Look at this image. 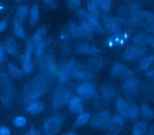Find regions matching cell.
<instances>
[{
	"label": "cell",
	"instance_id": "obj_15",
	"mask_svg": "<svg viewBox=\"0 0 154 135\" xmlns=\"http://www.w3.org/2000/svg\"><path fill=\"white\" fill-rule=\"evenodd\" d=\"M93 72L89 71L87 66L84 67L78 63L71 77L77 80H88L93 77Z\"/></svg>",
	"mask_w": 154,
	"mask_h": 135
},
{
	"label": "cell",
	"instance_id": "obj_42",
	"mask_svg": "<svg viewBox=\"0 0 154 135\" xmlns=\"http://www.w3.org/2000/svg\"><path fill=\"white\" fill-rule=\"evenodd\" d=\"M81 0H66L67 7L70 10H77L79 8Z\"/></svg>",
	"mask_w": 154,
	"mask_h": 135
},
{
	"label": "cell",
	"instance_id": "obj_10",
	"mask_svg": "<svg viewBox=\"0 0 154 135\" xmlns=\"http://www.w3.org/2000/svg\"><path fill=\"white\" fill-rule=\"evenodd\" d=\"M34 50L30 40L26 42L25 52L21 57L22 69L25 73L29 74L34 69V64L32 61V52Z\"/></svg>",
	"mask_w": 154,
	"mask_h": 135
},
{
	"label": "cell",
	"instance_id": "obj_13",
	"mask_svg": "<svg viewBox=\"0 0 154 135\" xmlns=\"http://www.w3.org/2000/svg\"><path fill=\"white\" fill-rule=\"evenodd\" d=\"M76 92L80 97L84 99H89L96 95L94 86L88 81H84L76 86Z\"/></svg>",
	"mask_w": 154,
	"mask_h": 135
},
{
	"label": "cell",
	"instance_id": "obj_28",
	"mask_svg": "<svg viewBox=\"0 0 154 135\" xmlns=\"http://www.w3.org/2000/svg\"><path fill=\"white\" fill-rule=\"evenodd\" d=\"M44 104L38 101L32 102L28 104L26 107V111L31 115H37L44 110Z\"/></svg>",
	"mask_w": 154,
	"mask_h": 135
},
{
	"label": "cell",
	"instance_id": "obj_32",
	"mask_svg": "<svg viewBox=\"0 0 154 135\" xmlns=\"http://www.w3.org/2000/svg\"><path fill=\"white\" fill-rule=\"evenodd\" d=\"M67 28L69 33L71 35L72 37L75 39L82 38V34L79 25H77L75 22L70 21L68 24Z\"/></svg>",
	"mask_w": 154,
	"mask_h": 135
},
{
	"label": "cell",
	"instance_id": "obj_8",
	"mask_svg": "<svg viewBox=\"0 0 154 135\" xmlns=\"http://www.w3.org/2000/svg\"><path fill=\"white\" fill-rule=\"evenodd\" d=\"M110 75L113 78H129L134 77V71L120 62H115L110 69Z\"/></svg>",
	"mask_w": 154,
	"mask_h": 135
},
{
	"label": "cell",
	"instance_id": "obj_33",
	"mask_svg": "<svg viewBox=\"0 0 154 135\" xmlns=\"http://www.w3.org/2000/svg\"><path fill=\"white\" fill-rule=\"evenodd\" d=\"M39 18V8L37 4H33L29 10V21L31 26H35Z\"/></svg>",
	"mask_w": 154,
	"mask_h": 135
},
{
	"label": "cell",
	"instance_id": "obj_18",
	"mask_svg": "<svg viewBox=\"0 0 154 135\" xmlns=\"http://www.w3.org/2000/svg\"><path fill=\"white\" fill-rule=\"evenodd\" d=\"M140 87V81L138 79L131 77L126 79L123 84V90L128 95H133L135 93Z\"/></svg>",
	"mask_w": 154,
	"mask_h": 135
},
{
	"label": "cell",
	"instance_id": "obj_45",
	"mask_svg": "<svg viewBox=\"0 0 154 135\" xmlns=\"http://www.w3.org/2000/svg\"><path fill=\"white\" fill-rule=\"evenodd\" d=\"M5 51L1 44L0 46V62L2 63L3 61L5 60Z\"/></svg>",
	"mask_w": 154,
	"mask_h": 135
},
{
	"label": "cell",
	"instance_id": "obj_37",
	"mask_svg": "<svg viewBox=\"0 0 154 135\" xmlns=\"http://www.w3.org/2000/svg\"><path fill=\"white\" fill-rule=\"evenodd\" d=\"M90 118H91V115L88 113L83 112L81 113L80 115H78V116L77 117V118L76 119L74 122V124H73L74 127L77 128V127H81L82 125L86 124L88 122V121H89Z\"/></svg>",
	"mask_w": 154,
	"mask_h": 135
},
{
	"label": "cell",
	"instance_id": "obj_36",
	"mask_svg": "<svg viewBox=\"0 0 154 135\" xmlns=\"http://www.w3.org/2000/svg\"><path fill=\"white\" fill-rule=\"evenodd\" d=\"M28 7L26 5H21L17 7L14 18L23 22L28 13Z\"/></svg>",
	"mask_w": 154,
	"mask_h": 135
},
{
	"label": "cell",
	"instance_id": "obj_3",
	"mask_svg": "<svg viewBox=\"0 0 154 135\" xmlns=\"http://www.w3.org/2000/svg\"><path fill=\"white\" fill-rule=\"evenodd\" d=\"M0 77L1 102L5 106H9L11 104L14 96L13 85L8 75L4 71L1 70Z\"/></svg>",
	"mask_w": 154,
	"mask_h": 135
},
{
	"label": "cell",
	"instance_id": "obj_30",
	"mask_svg": "<svg viewBox=\"0 0 154 135\" xmlns=\"http://www.w3.org/2000/svg\"><path fill=\"white\" fill-rule=\"evenodd\" d=\"M7 70L9 75L15 79L21 78L24 72L23 71L18 68L15 64L10 61H8L7 63Z\"/></svg>",
	"mask_w": 154,
	"mask_h": 135
},
{
	"label": "cell",
	"instance_id": "obj_17",
	"mask_svg": "<svg viewBox=\"0 0 154 135\" xmlns=\"http://www.w3.org/2000/svg\"><path fill=\"white\" fill-rule=\"evenodd\" d=\"M105 64L106 61L103 58L94 55L88 60L86 66L89 71L94 72L101 70L105 66Z\"/></svg>",
	"mask_w": 154,
	"mask_h": 135
},
{
	"label": "cell",
	"instance_id": "obj_19",
	"mask_svg": "<svg viewBox=\"0 0 154 135\" xmlns=\"http://www.w3.org/2000/svg\"><path fill=\"white\" fill-rule=\"evenodd\" d=\"M5 51L8 54L18 58L19 55V51L18 46L16 40L12 37H7L2 45Z\"/></svg>",
	"mask_w": 154,
	"mask_h": 135
},
{
	"label": "cell",
	"instance_id": "obj_16",
	"mask_svg": "<svg viewBox=\"0 0 154 135\" xmlns=\"http://www.w3.org/2000/svg\"><path fill=\"white\" fill-rule=\"evenodd\" d=\"M125 124L123 118L120 115H114L111 117L107 130L114 133H119L123 128Z\"/></svg>",
	"mask_w": 154,
	"mask_h": 135
},
{
	"label": "cell",
	"instance_id": "obj_39",
	"mask_svg": "<svg viewBox=\"0 0 154 135\" xmlns=\"http://www.w3.org/2000/svg\"><path fill=\"white\" fill-rule=\"evenodd\" d=\"M129 10L125 7H121L117 11V19L120 23L128 21V16H129Z\"/></svg>",
	"mask_w": 154,
	"mask_h": 135
},
{
	"label": "cell",
	"instance_id": "obj_25",
	"mask_svg": "<svg viewBox=\"0 0 154 135\" xmlns=\"http://www.w3.org/2000/svg\"><path fill=\"white\" fill-rule=\"evenodd\" d=\"M84 20H86L90 24V25L92 27V28L95 32L101 34L104 33L105 29L103 25H102L100 22L99 21L98 18L93 17L88 14V15L87 16L86 18Z\"/></svg>",
	"mask_w": 154,
	"mask_h": 135
},
{
	"label": "cell",
	"instance_id": "obj_41",
	"mask_svg": "<svg viewBox=\"0 0 154 135\" xmlns=\"http://www.w3.org/2000/svg\"><path fill=\"white\" fill-rule=\"evenodd\" d=\"M140 109L138 106L135 104H131L129 113V118L130 119H135L140 114Z\"/></svg>",
	"mask_w": 154,
	"mask_h": 135
},
{
	"label": "cell",
	"instance_id": "obj_26",
	"mask_svg": "<svg viewBox=\"0 0 154 135\" xmlns=\"http://www.w3.org/2000/svg\"><path fill=\"white\" fill-rule=\"evenodd\" d=\"M150 36H149L146 33L141 32L134 36L132 39L133 43L138 46H143L149 43Z\"/></svg>",
	"mask_w": 154,
	"mask_h": 135
},
{
	"label": "cell",
	"instance_id": "obj_55",
	"mask_svg": "<svg viewBox=\"0 0 154 135\" xmlns=\"http://www.w3.org/2000/svg\"><path fill=\"white\" fill-rule=\"evenodd\" d=\"M106 135H113V134H106Z\"/></svg>",
	"mask_w": 154,
	"mask_h": 135
},
{
	"label": "cell",
	"instance_id": "obj_12",
	"mask_svg": "<svg viewBox=\"0 0 154 135\" xmlns=\"http://www.w3.org/2000/svg\"><path fill=\"white\" fill-rule=\"evenodd\" d=\"M146 52V48L142 46H130L127 47L123 53V58L128 61H135L142 57Z\"/></svg>",
	"mask_w": 154,
	"mask_h": 135
},
{
	"label": "cell",
	"instance_id": "obj_46",
	"mask_svg": "<svg viewBox=\"0 0 154 135\" xmlns=\"http://www.w3.org/2000/svg\"><path fill=\"white\" fill-rule=\"evenodd\" d=\"M43 1H44L48 6H49L52 8H55L57 7V4L55 0H43Z\"/></svg>",
	"mask_w": 154,
	"mask_h": 135
},
{
	"label": "cell",
	"instance_id": "obj_51",
	"mask_svg": "<svg viewBox=\"0 0 154 135\" xmlns=\"http://www.w3.org/2000/svg\"><path fill=\"white\" fill-rule=\"evenodd\" d=\"M149 44H150L151 46L154 48V37H150V41H149Z\"/></svg>",
	"mask_w": 154,
	"mask_h": 135
},
{
	"label": "cell",
	"instance_id": "obj_5",
	"mask_svg": "<svg viewBox=\"0 0 154 135\" xmlns=\"http://www.w3.org/2000/svg\"><path fill=\"white\" fill-rule=\"evenodd\" d=\"M63 124V118L60 115H54L48 118L43 126V135H56Z\"/></svg>",
	"mask_w": 154,
	"mask_h": 135
},
{
	"label": "cell",
	"instance_id": "obj_29",
	"mask_svg": "<svg viewBox=\"0 0 154 135\" xmlns=\"http://www.w3.org/2000/svg\"><path fill=\"white\" fill-rule=\"evenodd\" d=\"M13 33L16 37L21 39L25 38V31L22 25V22L14 18L13 25Z\"/></svg>",
	"mask_w": 154,
	"mask_h": 135
},
{
	"label": "cell",
	"instance_id": "obj_38",
	"mask_svg": "<svg viewBox=\"0 0 154 135\" xmlns=\"http://www.w3.org/2000/svg\"><path fill=\"white\" fill-rule=\"evenodd\" d=\"M140 111L143 118L145 119H152L154 117V113L153 110L145 103L141 104Z\"/></svg>",
	"mask_w": 154,
	"mask_h": 135
},
{
	"label": "cell",
	"instance_id": "obj_40",
	"mask_svg": "<svg viewBox=\"0 0 154 135\" xmlns=\"http://www.w3.org/2000/svg\"><path fill=\"white\" fill-rule=\"evenodd\" d=\"M112 0H98L101 10H102L105 13L109 11Z\"/></svg>",
	"mask_w": 154,
	"mask_h": 135
},
{
	"label": "cell",
	"instance_id": "obj_23",
	"mask_svg": "<svg viewBox=\"0 0 154 135\" xmlns=\"http://www.w3.org/2000/svg\"><path fill=\"white\" fill-rule=\"evenodd\" d=\"M82 38L87 41L92 40L93 38V29L85 20H82L79 24Z\"/></svg>",
	"mask_w": 154,
	"mask_h": 135
},
{
	"label": "cell",
	"instance_id": "obj_47",
	"mask_svg": "<svg viewBox=\"0 0 154 135\" xmlns=\"http://www.w3.org/2000/svg\"><path fill=\"white\" fill-rule=\"evenodd\" d=\"M0 135H11L10 130L5 126H2L0 128Z\"/></svg>",
	"mask_w": 154,
	"mask_h": 135
},
{
	"label": "cell",
	"instance_id": "obj_4",
	"mask_svg": "<svg viewBox=\"0 0 154 135\" xmlns=\"http://www.w3.org/2000/svg\"><path fill=\"white\" fill-rule=\"evenodd\" d=\"M72 94L71 91L67 87L60 86L54 89L52 92L51 102L54 110H58L66 105L71 98Z\"/></svg>",
	"mask_w": 154,
	"mask_h": 135
},
{
	"label": "cell",
	"instance_id": "obj_35",
	"mask_svg": "<svg viewBox=\"0 0 154 135\" xmlns=\"http://www.w3.org/2000/svg\"><path fill=\"white\" fill-rule=\"evenodd\" d=\"M147 124L144 122H136L132 128V135H145L147 131Z\"/></svg>",
	"mask_w": 154,
	"mask_h": 135
},
{
	"label": "cell",
	"instance_id": "obj_11",
	"mask_svg": "<svg viewBox=\"0 0 154 135\" xmlns=\"http://www.w3.org/2000/svg\"><path fill=\"white\" fill-rule=\"evenodd\" d=\"M129 37V33L127 31L120 32L116 34H111L105 41V45L108 48L123 46L127 42Z\"/></svg>",
	"mask_w": 154,
	"mask_h": 135
},
{
	"label": "cell",
	"instance_id": "obj_7",
	"mask_svg": "<svg viewBox=\"0 0 154 135\" xmlns=\"http://www.w3.org/2000/svg\"><path fill=\"white\" fill-rule=\"evenodd\" d=\"M111 115L108 110H103L95 114L90 121L91 125L96 128L107 130Z\"/></svg>",
	"mask_w": 154,
	"mask_h": 135
},
{
	"label": "cell",
	"instance_id": "obj_53",
	"mask_svg": "<svg viewBox=\"0 0 154 135\" xmlns=\"http://www.w3.org/2000/svg\"><path fill=\"white\" fill-rule=\"evenodd\" d=\"M64 135H76V134L73 133V132H69V133H67L66 134H64Z\"/></svg>",
	"mask_w": 154,
	"mask_h": 135
},
{
	"label": "cell",
	"instance_id": "obj_6",
	"mask_svg": "<svg viewBox=\"0 0 154 135\" xmlns=\"http://www.w3.org/2000/svg\"><path fill=\"white\" fill-rule=\"evenodd\" d=\"M78 64V63L74 58H70L67 60L58 69L56 79L61 82V83L66 82L68 80L69 77L72 75Z\"/></svg>",
	"mask_w": 154,
	"mask_h": 135
},
{
	"label": "cell",
	"instance_id": "obj_22",
	"mask_svg": "<svg viewBox=\"0 0 154 135\" xmlns=\"http://www.w3.org/2000/svg\"><path fill=\"white\" fill-rule=\"evenodd\" d=\"M68 104L69 110L72 113L80 115L83 113L84 105L81 98L78 96H73Z\"/></svg>",
	"mask_w": 154,
	"mask_h": 135
},
{
	"label": "cell",
	"instance_id": "obj_54",
	"mask_svg": "<svg viewBox=\"0 0 154 135\" xmlns=\"http://www.w3.org/2000/svg\"><path fill=\"white\" fill-rule=\"evenodd\" d=\"M14 1H17V2H21V1H22L23 0H14Z\"/></svg>",
	"mask_w": 154,
	"mask_h": 135
},
{
	"label": "cell",
	"instance_id": "obj_49",
	"mask_svg": "<svg viewBox=\"0 0 154 135\" xmlns=\"http://www.w3.org/2000/svg\"><path fill=\"white\" fill-rule=\"evenodd\" d=\"M145 75L147 77L154 78V69H151V70L147 71Z\"/></svg>",
	"mask_w": 154,
	"mask_h": 135
},
{
	"label": "cell",
	"instance_id": "obj_31",
	"mask_svg": "<svg viewBox=\"0 0 154 135\" xmlns=\"http://www.w3.org/2000/svg\"><path fill=\"white\" fill-rule=\"evenodd\" d=\"M154 62V54L148 55L141 58L138 62V68L141 71H144L149 69Z\"/></svg>",
	"mask_w": 154,
	"mask_h": 135
},
{
	"label": "cell",
	"instance_id": "obj_44",
	"mask_svg": "<svg viewBox=\"0 0 154 135\" xmlns=\"http://www.w3.org/2000/svg\"><path fill=\"white\" fill-rule=\"evenodd\" d=\"M8 25V19L7 17H4L2 19L0 22V31L2 32L4 31Z\"/></svg>",
	"mask_w": 154,
	"mask_h": 135
},
{
	"label": "cell",
	"instance_id": "obj_9",
	"mask_svg": "<svg viewBox=\"0 0 154 135\" xmlns=\"http://www.w3.org/2000/svg\"><path fill=\"white\" fill-rule=\"evenodd\" d=\"M102 20L104 29L109 34H113L120 32L121 23L117 17L110 16L105 13L102 16Z\"/></svg>",
	"mask_w": 154,
	"mask_h": 135
},
{
	"label": "cell",
	"instance_id": "obj_14",
	"mask_svg": "<svg viewBox=\"0 0 154 135\" xmlns=\"http://www.w3.org/2000/svg\"><path fill=\"white\" fill-rule=\"evenodd\" d=\"M100 92L103 101L106 104H108L115 97L117 89L116 86L112 83H105L100 86Z\"/></svg>",
	"mask_w": 154,
	"mask_h": 135
},
{
	"label": "cell",
	"instance_id": "obj_52",
	"mask_svg": "<svg viewBox=\"0 0 154 135\" xmlns=\"http://www.w3.org/2000/svg\"><path fill=\"white\" fill-rule=\"evenodd\" d=\"M5 8V5L2 3H1V4H0V11H1V13H2L3 11H4Z\"/></svg>",
	"mask_w": 154,
	"mask_h": 135
},
{
	"label": "cell",
	"instance_id": "obj_48",
	"mask_svg": "<svg viewBox=\"0 0 154 135\" xmlns=\"http://www.w3.org/2000/svg\"><path fill=\"white\" fill-rule=\"evenodd\" d=\"M23 135H40L39 133L34 128L31 127L30 129Z\"/></svg>",
	"mask_w": 154,
	"mask_h": 135
},
{
	"label": "cell",
	"instance_id": "obj_24",
	"mask_svg": "<svg viewBox=\"0 0 154 135\" xmlns=\"http://www.w3.org/2000/svg\"><path fill=\"white\" fill-rule=\"evenodd\" d=\"M100 7L98 0H88L87 2V11L88 13L95 17L98 18L100 14Z\"/></svg>",
	"mask_w": 154,
	"mask_h": 135
},
{
	"label": "cell",
	"instance_id": "obj_34",
	"mask_svg": "<svg viewBox=\"0 0 154 135\" xmlns=\"http://www.w3.org/2000/svg\"><path fill=\"white\" fill-rule=\"evenodd\" d=\"M47 47V42L46 41H42L34 48V53L35 55V59L37 61H39L42 57L45 54V51Z\"/></svg>",
	"mask_w": 154,
	"mask_h": 135
},
{
	"label": "cell",
	"instance_id": "obj_20",
	"mask_svg": "<svg viewBox=\"0 0 154 135\" xmlns=\"http://www.w3.org/2000/svg\"><path fill=\"white\" fill-rule=\"evenodd\" d=\"M76 52L79 54L88 55H96L100 52V50L91 45L87 43H82L79 44L76 48Z\"/></svg>",
	"mask_w": 154,
	"mask_h": 135
},
{
	"label": "cell",
	"instance_id": "obj_43",
	"mask_svg": "<svg viewBox=\"0 0 154 135\" xmlns=\"http://www.w3.org/2000/svg\"><path fill=\"white\" fill-rule=\"evenodd\" d=\"M26 123V119L23 116H17L13 120V124L17 127H23Z\"/></svg>",
	"mask_w": 154,
	"mask_h": 135
},
{
	"label": "cell",
	"instance_id": "obj_21",
	"mask_svg": "<svg viewBox=\"0 0 154 135\" xmlns=\"http://www.w3.org/2000/svg\"><path fill=\"white\" fill-rule=\"evenodd\" d=\"M131 103L122 98H117L116 100V107L119 114L123 118L128 119Z\"/></svg>",
	"mask_w": 154,
	"mask_h": 135
},
{
	"label": "cell",
	"instance_id": "obj_50",
	"mask_svg": "<svg viewBox=\"0 0 154 135\" xmlns=\"http://www.w3.org/2000/svg\"><path fill=\"white\" fill-rule=\"evenodd\" d=\"M147 135H154V126L150 127L147 133Z\"/></svg>",
	"mask_w": 154,
	"mask_h": 135
},
{
	"label": "cell",
	"instance_id": "obj_1",
	"mask_svg": "<svg viewBox=\"0 0 154 135\" xmlns=\"http://www.w3.org/2000/svg\"><path fill=\"white\" fill-rule=\"evenodd\" d=\"M49 83L40 75H36L26 83L22 89V98L25 104L35 101L40 96L45 94Z\"/></svg>",
	"mask_w": 154,
	"mask_h": 135
},
{
	"label": "cell",
	"instance_id": "obj_2",
	"mask_svg": "<svg viewBox=\"0 0 154 135\" xmlns=\"http://www.w3.org/2000/svg\"><path fill=\"white\" fill-rule=\"evenodd\" d=\"M38 62L39 75L43 77L49 83H52L56 79L58 69L53 54L51 52L45 54Z\"/></svg>",
	"mask_w": 154,
	"mask_h": 135
},
{
	"label": "cell",
	"instance_id": "obj_27",
	"mask_svg": "<svg viewBox=\"0 0 154 135\" xmlns=\"http://www.w3.org/2000/svg\"><path fill=\"white\" fill-rule=\"evenodd\" d=\"M46 33V28L43 26L39 27L37 29V30L34 33V34L31 37V39L30 40V42L32 45L33 46L34 48L35 46H37L38 43H40L42 41H43L42 40L43 37L45 35Z\"/></svg>",
	"mask_w": 154,
	"mask_h": 135
}]
</instances>
